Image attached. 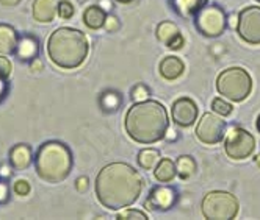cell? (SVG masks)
Returning <instances> with one entry per match:
<instances>
[{
    "mask_svg": "<svg viewBox=\"0 0 260 220\" xmlns=\"http://www.w3.org/2000/svg\"><path fill=\"white\" fill-rule=\"evenodd\" d=\"M74 13H76V8H74V5L71 2H68V0H60L58 2V16L61 17V19H71V17L74 16Z\"/></svg>",
    "mask_w": 260,
    "mask_h": 220,
    "instance_id": "f1b7e54d",
    "label": "cell"
},
{
    "mask_svg": "<svg viewBox=\"0 0 260 220\" xmlns=\"http://www.w3.org/2000/svg\"><path fill=\"white\" fill-rule=\"evenodd\" d=\"M198 31L207 38H218L228 28V14L218 5H206L194 17Z\"/></svg>",
    "mask_w": 260,
    "mask_h": 220,
    "instance_id": "52a82bcc",
    "label": "cell"
},
{
    "mask_svg": "<svg viewBox=\"0 0 260 220\" xmlns=\"http://www.w3.org/2000/svg\"><path fill=\"white\" fill-rule=\"evenodd\" d=\"M116 218H119V220H130V218H137V220H147L149 217H147V214L146 212H143V211H140V209H124V211H121L118 215H116Z\"/></svg>",
    "mask_w": 260,
    "mask_h": 220,
    "instance_id": "83f0119b",
    "label": "cell"
},
{
    "mask_svg": "<svg viewBox=\"0 0 260 220\" xmlns=\"http://www.w3.org/2000/svg\"><path fill=\"white\" fill-rule=\"evenodd\" d=\"M157 39L163 42L166 47H170L171 50H179L183 47L185 39L179 30V27L171 22V21H163L157 25Z\"/></svg>",
    "mask_w": 260,
    "mask_h": 220,
    "instance_id": "4fadbf2b",
    "label": "cell"
},
{
    "mask_svg": "<svg viewBox=\"0 0 260 220\" xmlns=\"http://www.w3.org/2000/svg\"><path fill=\"white\" fill-rule=\"evenodd\" d=\"M13 72V63L7 58V55H0V75L10 78Z\"/></svg>",
    "mask_w": 260,
    "mask_h": 220,
    "instance_id": "1f68e13d",
    "label": "cell"
},
{
    "mask_svg": "<svg viewBox=\"0 0 260 220\" xmlns=\"http://www.w3.org/2000/svg\"><path fill=\"white\" fill-rule=\"evenodd\" d=\"M99 106L104 113L111 114V113H116L118 109L122 106V96L121 93L115 89H107L99 96Z\"/></svg>",
    "mask_w": 260,
    "mask_h": 220,
    "instance_id": "44dd1931",
    "label": "cell"
},
{
    "mask_svg": "<svg viewBox=\"0 0 260 220\" xmlns=\"http://www.w3.org/2000/svg\"><path fill=\"white\" fill-rule=\"evenodd\" d=\"M19 33L8 24H0V55H13L19 42Z\"/></svg>",
    "mask_w": 260,
    "mask_h": 220,
    "instance_id": "ac0fdd59",
    "label": "cell"
},
{
    "mask_svg": "<svg viewBox=\"0 0 260 220\" xmlns=\"http://www.w3.org/2000/svg\"><path fill=\"white\" fill-rule=\"evenodd\" d=\"M22 2V0H0V5L5 8H14Z\"/></svg>",
    "mask_w": 260,
    "mask_h": 220,
    "instance_id": "74e56055",
    "label": "cell"
},
{
    "mask_svg": "<svg viewBox=\"0 0 260 220\" xmlns=\"http://www.w3.org/2000/svg\"><path fill=\"white\" fill-rule=\"evenodd\" d=\"M35 172L43 181L57 185L64 181L74 166L69 147L61 141H46L35 153Z\"/></svg>",
    "mask_w": 260,
    "mask_h": 220,
    "instance_id": "277c9868",
    "label": "cell"
},
{
    "mask_svg": "<svg viewBox=\"0 0 260 220\" xmlns=\"http://www.w3.org/2000/svg\"><path fill=\"white\" fill-rule=\"evenodd\" d=\"M89 44L83 31L71 27L53 30L47 39V55L50 61L61 69H76L88 57Z\"/></svg>",
    "mask_w": 260,
    "mask_h": 220,
    "instance_id": "3957f363",
    "label": "cell"
},
{
    "mask_svg": "<svg viewBox=\"0 0 260 220\" xmlns=\"http://www.w3.org/2000/svg\"><path fill=\"white\" fill-rule=\"evenodd\" d=\"M212 109H213V111H215L216 114H219L221 117H228V116L232 114L234 106H232L229 102H226L224 99L216 97V99H213V102H212Z\"/></svg>",
    "mask_w": 260,
    "mask_h": 220,
    "instance_id": "484cf974",
    "label": "cell"
},
{
    "mask_svg": "<svg viewBox=\"0 0 260 220\" xmlns=\"http://www.w3.org/2000/svg\"><path fill=\"white\" fill-rule=\"evenodd\" d=\"M13 166L10 162H2L0 164V178L2 180H10L11 175H13Z\"/></svg>",
    "mask_w": 260,
    "mask_h": 220,
    "instance_id": "d6a6232c",
    "label": "cell"
},
{
    "mask_svg": "<svg viewBox=\"0 0 260 220\" xmlns=\"http://www.w3.org/2000/svg\"><path fill=\"white\" fill-rule=\"evenodd\" d=\"M255 125H257V130L260 131V116H258V119H257V123H255Z\"/></svg>",
    "mask_w": 260,
    "mask_h": 220,
    "instance_id": "7bdbcfd3",
    "label": "cell"
},
{
    "mask_svg": "<svg viewBox=\"0 0 260 220\" xmlns=\"http://www.w3.org/2000/svg\"><path fill=\"white\" fill-rule=\"evenodd\" d=\"M228 125L219 114H204L196 125V136L204 144H218L226 138Z\"/></svg>",
    "mask_w": 260,
    "mask_h": 220,
    "instance_id": "9c48e42d",
    "label": "cell"
},
{
    "mask_svg": "<svg viewBox=\"0 0 260 220\" xmlns=\"http://www.w3.org/2000/svg\"><path fill=\"white\" fill-rule=\"evenodd\" d=\"M198 113L199 109L196 106V103L188 99V97H182L179 100L174 102L173 109H171V116L174 123H177L179 126H191L196 119H198Z\"/></svg>",
    "mask_w": 260,
    "mask_h": 220,
    "instance_id": "7c38bea8",
    "label": "cell"
},
{
    "mask_svg": "<svg viewBox=\"0 0 260 220\" xmlns=\"http://www.w3.org/2000/svg\"><path fill=\"white\" fill-rule=\"evenodd\" d=\"M125 131L138 144H154L165 138L170 128L166 108L157 100L138 102L125 114Z\"/></svg>",
    "mask_w": 260,
    "mask_h": 220,
    "instance_id": "7a4b0ae2",
    "label": "cell"
},
{
    "mask_svg": "<svg viewBox=\"0 0 260 220\" xmlns=\"http://www.w3.org/2000/svg\"><path fill=\"white\" fill-rule=\"evenodd\" d=\"M257 2H258V4H260V0H257Z\"/></svg>",
    "mask_w": 260,
    "mask_h": 220,
    "instance_id": "ee69618b",
    "label": "cell"
},
{
    "mask_svg": "<svg viewBox=\"0 0 260 220\" xmlns=\"http://www.w3.org/2000/svg\"><path fill=\"white\" fill-rule=\"evenodd\" d=\"M30 67H31V70H35V72H40V70L43 69V63H41L38 58H35L33 61H30Z\"/></svg>",
    "mask_w": 260,
    "mask_h": 220,
    "instance_id": "f35d334b",
    "label": "cell"
},
{
    "mask_svg": "<svg viewBox=\"0 0 260 220\" xmlns=\"http://www.w3.org/2000/svg\"><path fill=\"white\" fill-rule=\"evenodd\" d=\"M149 97H151V89H149V86H146L143 83L135 84L132 87V91H130V99H132V102H135V103L149 100Z\"/></svg>",
    "mask_w": 260,
    "mask_h": 220,
    "instance_id": "d4e9b609",
    "label": "cell"
},
{
    "mask_svg": "<svg viewBox=\"0 0 260 220\" xmlns=\"http://www.w3.org/2000/svg\"><path fill=\"white\" fill-rule=\"evenodd\" d=\"M226 155L232 159H245L255 150L254 136L241 126H232L224 139Z\"/></svg>",
    "mask_w": 260,
    "mask_h": 220,
    "instance_id": "ba28073f",
    "label": "cell"
},
{
    "mask_svg": "<svg viewBox=\"0 0 260 220\" xmlns=\"http://www.w3.org/2000/svg\"><path fill=\"white\" fill-rule=\"evenodd\" d=\"M107 14L108 13L101 5H91V7H86L85 8V11L82 14V19H83V24L88 28H91V30H99L105 24Z\"/></svg>",
    "mask_w": 260,
    "mask_h": 220,
    "instance_id": "ffe728a7",
    "label": "cell"
},
{
    "mask_svg": "<svg viewBox=\"0 0 260 220\" xmlns=\"http://www.w3.org/2000/svg\"><path fill=\"white\" fill-rule=\"evenodd\" d=\"M58 14L57 0H33L31 4V16L35 21L41 24H49Z\"/></svg>",
    "mask_w": 260,
    "mask_h": 220,
    "instance_id": "2e32d148",
    "label": "cell"
},
{
    "mask_svg": "<svg viewBox=\"0 0 260 220\" xmlns=\"http://www.w3.org/2000/svg\"><path fill=\"white\" fill-rule=\"evenodd\" d=\"M183 70H185V64L179 57H165L160 61V66H158L160 75L165 80H170V81L177 80L179 77H182Z\"/></svg>",
    "mask_w": 260,
    "mask_h": 220,
    "instance_id": "e0dca14e",
    "label": "cell"
},
{
    "mask_svg": "<svg viewBox=\"0 0 260 220\" xmlns=\"http://www.w3.org/2000/svg\"><path fill=\"white\" fill-rule=\"evenodd\" d=\"M228 27L232 28V30H237V27H238V14L232 13L231 16H228Z\"/></svg>",
    "mask_w": 260,
    "mask_h": 220,
    "instance_id": "d590c367",
    "label": "cell"
},
{
    "mask_svg": "<svg viewBox=\"0 0 260 220\" xmlns=\"http://www.w3.org/2000/svg\"><path fill=\"white\" fill-rule=\"evenodd\" d=\"M104 28L108 31V33H115L121 28V22L119 19L115 16V14H107V19H105V24H104Z\"/></svg>",
    "mask_w": 260,
    "mask_h": 220,
    "instance_id": "4dcf8cb0",
    "label": "cell"
},
{
    "mask_svg": "<svg viewBox=\"0 0 260 220\" xmlns=\"http://www.w3.org/2000/svg\"><path fill=\"white\" fill-rule=\"evenodd\" d=\"M116 2H119V4H124V5H128V4H134V2H137V0H116Z\"/></svg>",
    "mask_w": 260,
    "mask_h": 220,
    "instance_id": "60d3db41",
    "label": "cell"
},
{
    "mask_svg": "<svg viewBox=\"0 0 260 220\" xmlns=\"http://www.w3.org/2000/svg\"><path fill=\"white\" fill-rule=\"evenodd\" d=\"M99 203L111 211H121L138 200L143 191V178L125 162H111L101 169L96 178Z\"/></svg>",
    "mask_w": 260,
    "mask_h": 220,
    "instance_id": "6da1fadb",
    "label": "cell"
},
{
    "mask_svg": "<svg viewBox=\"0 0 260 220\" xmlns=\"http://www.w3.org/2000/svg\"><path fill=\"white\" fill-rule=\"evenodd\" d=\"M154 175L160 183H170L176 178L177 175V167L176 162H173L170 158H161L158 164L154 169Z\"/></svg>",
    "mask_w": 260,
    "mask_h": 220,
    "instance_id": "7402d4cb",
    "label": "cell"
},
{
    "mask_svg": "<svg viewBox=\"0 0 260 220\" xmlns=\"http://www.w3.org/2000/svg\"><path fill=\"white\" fill-rule=\"evenodd\" d=\"M237 31L248 44H260V7H246L240 11Z\"/></svg>",
    "mask_w": 260,
    "mask_h": 220,
    "instance_id": "30bf717a",
    "label": "cell"
},
{
    "mask_svg": "<svg viewBox=\"0 0 260 220\" xmlns=\"http://www.w3.org/2000/svg\"><path fill=\"white\" fill-rule=\"evenodd\" d=\"M13 192L19 197H27L30 192H31V185L30 181L25 180V178H17L14 183H13Z\"/></svg>",
    "mask_w": 260,
    "mask_h": 220,
    "instance_id": "4316f807",
    "label": "cell"
},
{
    "mask_svg": "<svg viewBox=\"0 0 260 220\" xmlns=\"http://www.w3.org/2000/svg\"><path fill=\"white\" fill-rule=\"evenodd\" d=\"M11 191H13V188L10 186L8 180L0 178V205L8 203L11 198Z\"/></svg>",
    "mask_w": 260,
    "mask_h": 220,
    "instance_id": "f546056e",
    "label": "cell"
},
{
    "mask_svg": "<svg viewBox=\"0 0 260 220\" xmlns=\"http://www.w3.org/2000/svg\"><path fill=\"white\" fill-rule=\"evenodd\" d=\"M177 201V191L171 186H155L151 189L144 206L151 211H168Z\"/></svg>",
    "mask_w": 260,
    "mask_h": 220,
    "instance_id": "8fae6325",
    "label": "cell"
},
{
    "mask_svg": "<svg viewBox=\"0 0 260 220\" xmlns=\"http://www.w3.org/2000/svg\"><path fill=\"white\" fill-rule=\"evenodd\" d=\"M8 91H10V84H8V78L0 75V103L5 100V97L8 96Z\"/></svg>",
    "mask_w": 260,
    "mask_h": 220,
    "instance_id": "836d02e7",
    "label": "cell"
},
{
    "mask_svg": "<svg viewBox=\"0 0 260 220\" xmlns=\"http://www.w3.org/2000/svg\"><path fill=\"white\" fill-rule=\"evenodd\" d=\"M137 161H138V166L141 169H146V170H151V169H155V166L160 161V153L158 150L155 149H143L138 156H137Z\"/></svg>",
    "mask_w": 260,
    "mask_h": 220,
    "instance_id": "cb8c5ba5",
    "label": "cell"
},
{
    "mask_svg": "<svg viewBox=\"0 0 260 220\" xmlns=\"http://www.w3.org/2000/svg\"><path fill=\"white\" fill-rule=\"evenodd\" d=\"M202 215L210 220H229L238 214V200L226 191H212L202 200Z\"/></svg>",
    "mask_w": 260,
    "mask_h": 220,
    "instance_id": "8992f818",
    "label": "cell"
},
{
    "mask_svg": "<svg viewBox=\"0 0 260 220\" xmlns=\"http://www.w3.org/2000/svg\"><path fill=\"white\" fill-rule=\"evenodd\" d=\"M165 139L168 142H176L179 139V135H177L176 130H173V128H171V130L168 128V131H166V135H165Z\"/></svg>",
    "mask_w": 260,
    "mask_h": 220,
    "instance_id": "8d00e7d4",
    "label": "cell"
},
{
    "mask_svg": "<svg viewBox=\"0 0 260 220\" xmlns=\"http://www.w3.org/2000/svg\"><path fill=\"white\" fill-rule=\"evenodd\" d=\"M35 161L33 149L28 144H16L10 149L8 153V162L13 166L14 170H25L28 169Z\"/></svg>",
    "mask_w": 260,
    "mask_h": 220,
    "instance_id": "9a60e30c",
    "label": "cell"
},
{
    "mask_svg": "<svg viewBox=\"0 0 260 220\" xmlns=\"http://www.w3.org/2000/svg\"><path fill=\"white\" fill-rule=\"evenodd\" d=\"M254 162H255V164H257V166L260 167V153H258L257 156H254Z\"/></svg>",
    "mask_w": 260,
    "mask_h": 220,
    "instance_id": "b9f144b4",
    "label": "cell"
},
{
    "mask_svg": "<svg viewBox=\"0 0 260 220\" xmlns=\"http://www.w3.org/2000/svg\"><path fill=\"white\" fill-rule=\"evenodd\" d=\"M98 5H101L107 13L113 10V4H111V0H101V2H99Z\"/></svg>",
    "mask_w": 260,
    "mask_h": 220,
    "instance_id": "ab89813d",
    "label": "cell"
},
{
    "mask_svg": "<svg viewBox=\"0 0 260 220\" xmlns=\"http://www.w3.org/2000/svg\"><path fill=\"white\" fill-rule=\"evenodd\" d=\"M88 188H89V180H88V177H79V178L76 180V189H77L80 194L86 192Z\"/></svg>",
    "mask_w": 260,
    "mask_h": 220,
    "instance_id": "e575fe53",
    "label": "cell"
},
{
    "mask_svg": "<svg viewBox=\"0 0 260 220\" xmlns=\"http://www.w3.org/2000/svg\"><path fill=\"white\" fill-rule=\"evenodd\" d=\"M209 0H170L171 8L182 17H194Z\"/></svg>",
    "mask_w": 260,
    "mask_h": 220,
    "instance_id": "d6986e66",
    "label": "cell"
},
{
    "mask_svg": "<svg viewBox=\"0 0 260 220\" xmlns=\"http://www.w3.org/2000/svg\"><path fill=\"white\" fill-rule=\"evenodd\" d=\"M40 50H41L40 39L36 38L35 34L24 33V34L19 36V42H17V46H16L14 55H16V58L19 61L30 63L35 58H38Z\"/></svg>",
    "mask_w": 260,
    "mask_h": 220,
    "instance_id": "5bb4252c",
    "label": "cell"
},
{
    "mask_svg": "<svg viewBox=\"0 0 260 220\" xmlns=\"http://www.w3.org/2000/svg\"><path fill=\"white\" fill-rule=\"evenodd\" d=\"M176 167H177V175L182 180H188L196 172V161L190 155H182L176 161Z\"/></svg>",
    "mask_w": 260,
    "mask_h": 220,
    "instance_id": "603a6c76",
    "label": "cell"
},
{
    "mask_svg": "<svg viewBox=\"0 0 260 220\" xmlns=\"http://www.w3.org/2000/svg\"><path fill=\"white\" fill-rule=\"evenodd\" d=\"M218 93L232 102H243L252 89V80L243 67H229L216 78Z\"/></svg>",
    "mask_w": 260,
    "mask_h": 220,
    "instance_id": "5b68a950",
    "label": "cell"
}]
</instances>
